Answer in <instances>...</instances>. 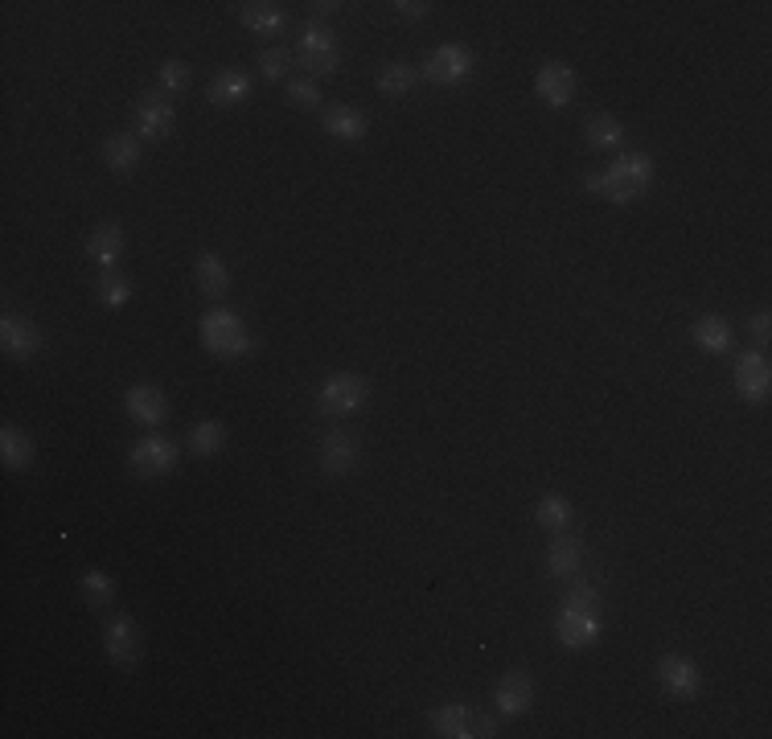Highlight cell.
Listing matches in <instances>:
<instances>
[{
	"mask_svg": "<svg viewBox=\"0 0 772 739\" xmlns=\"http://www.w3.org/2000/svg\"><path fill=\"white\" fill-rule=\"evenodd\" d=\"M292 66H296V54L288 46H267V50H259V74H263L267 83H279Z\"/></svg>",
	"mask_w": 772,
	"mask_h": 739,
	"instance_id": "cell-34",
	"label": "cell"
},
{
	"mask_svg": "<svg viewBox=\"0 0 772 739\" xmlns=\"http://www.w3.org/2000/svg\"><path fill=\"white\" fill-rule=\"evenodd\" d=\"M288 103L292 108H304V111H313V108H321V83H313V78H288Z\"/></svg>",
	"mask_w": 772,
	"mask_h": 739,
	"instance_id": "cell-35",
	"label": "cell"
},
{
	"mask_svg": "<svg viewBox=\"0 0 772 739\" xmlns=\"http://www.w3.org/2000/svg\"><path fill=\"white\" fill-rule=\"evenodd\" d=\"M177 128V108L169 103L165 95H140L132 108V131L140 140H169Z\"/></svg>",
	"mask_w": 772,
	"mask_h": 739,
	"instance_id": "cell-8",
	"label": "cell"
},
{
	"mask_svg": "<svg viewBox=\"0 0 772 739\" xmlns=\"http://www.w3.org/2000/svg\"><path fill=\"white\" fill-rule=\"evenodd\" d=\"M370 399V383L362 374H333L316 387V411L325 419H346V415H358Z\"/></svg>",
	"mask_w": 772,
	"mask_h": 739,
	"instance_id": "cell-4",
	"label": "cell"
},
{
	"mask_svg": "<svg viewBox=\"0 0 772 739\" xmlns=\"http://www.w3.org/2000/svg\"><path fill=\"white\" fill-rule=\"evenodd\" d=\"M239 21L256 37H284L288 34V9L276 4V0H251V4H239Z\"/></svg>",
	"mask_w": 772,
	"mask_h": 739,
	"instance_id": "cell-19",
	"label": "cell"
},
{
	"mask_svg": "<svg viewBox=\"0 0 772 739\" xmlns=\"http://www.w3.org/2000/svg\"><path fill=\"white\" fill-rule=\"evenodd\" d=\"M563 609H596L600 612V591L588 579H571V588L563 591Z\"/></svg>",
	"mask_w": 772,
	"mask_h": 739,
	"instance_id": "cell-36",
	"label": "cell"
},
{
	"mask_svg": "<svg viewBox=\"0 0 772 739\" xmlns=\"http://www.w3.org/2000/svg\"><path fill=\"white\" fill-rule=\"evenodd\" d=\"M103 649H108L115 669H136V662H140V628H136V621H132L128 612L111 616L108 632H103Z\"/></svg>",
	"mask_w": 772,
	"mask_h": 739,
	"instance_id": "cell-13",
	"label": "cell"
},
{
	"mask_svg": "<svg viewBox=\"0 0 772 739\" xmlns=\"http://www.w3.org/2000/svg\"><path fill=\"white\" fill-rule=\"evenodd\" d=\"M78 588H83V600H87L91 609H108L111 600H115V579H111L108 572H95V567L83 575Z\"/></svg>",
	"mask_w": 772,
	"mask_h": 739,
	"instance_id": "cell-33",
	"label": "cell"
},
{
	"mask_svg": "<svg viewBox=\"0 0 772 739\" xmlns=\"http://www.w3.org/2000/svg\"><path fill=\"white\" fill-rule=\"evenodd\" d=\"M690 341L699 346L702 353H727L736 346V333H732V321L719 313H702L695 325H690Z\"/></svg>",
	"mask_w": 772,
	"mask_h": 739,
	"instance_id": "cell-22",
	"label": "cell"
},
{
	"mask_svg": "<svg viewBox=\"0 0 772 739\" xmlns=\"http://www.w3.org/2000/svg\"><path fill=\"white\" fill-rule=\"evenodd\" d=\"M251 87H256V83H251V74L242 71V66H226V71L214 74L206 99H210L214 108H239V103H247Z\"/></svg>",
	"mask_w": 772,
	"mask_h": 739,
	"instance_id": "cell-21",
	"label": "cell"
},
{
	"mask_svg": "<svg viewBox=\"0 0 772 739\" xmlns=\"http://www.w3.org/2000/svg\"><path fill=\"white\" fill-rule=\"evenodd\" d=\"M575 71H571L568 62H543L538 74H534V95L547 103V108H568L571 99H575Z\"/></svg>",
	"mask_w": 772,
	"mask_h": 739,
	"instance_id": "cell-14",
	"label": "cell"
},
{
	"mask_svg": "<svg viewBox=\"0 0 772 739\" xmlns=\"http://www.w3.org/2000/svg\"><path fill=\"white\" fill-rule=\"evenodd\" d=\"M538 526L543 530H551V535H559V530H571V522H575V510H571V501L563 498V493H543L538 498Z\"/></svg>",
	"mask_w": 772,
	"mask_h": 739,
	"instance_id": "cell-30",
	"label": "cell"
},
{
	"mask_svg": "<svg viewBox=\"0 0 772 739\" xmlns=\"http://www.w3.org/2000/svg\"><path fill=\"white\" fill-rule=\"evenodd\" d=\"M177 461H182V448L169 440V436H140L128 452V468L145 480L169 477L177 468Z\"/></svg>",
	"mask_w": 772,
	"mask_h": 739,
	"instance_id": "cell-7",
	"label": "cell"
},
{
	"mask_svg": "<svg viewBox=\"0 0 772 739\" xmlns=\"http://www.w3.org/2000/svg\"><path fill=\"white\" fill-rule=\"evenodd\" d=\"M473 66H477L473 50L460 46V41H448V46H436L432 54L423 58L420 78H427L432 87H460V83L473 78Z\"/></svg>",
	"mask_w": 772,
	"mask_h": 739,
	"instance_id": "cell-6",
	"label": "cell"
},
{
	"mask_svg": "<svg viewBox=\"0 0 772 739\" xmlns=\"http://www.w3.org/2000/svg\"><path fill=\"white\" fill-rule=\"evenodd\" d=\"M124 251H128V235H124L120 222H99L91 235H87V259H91L99 272H115Z\"/></svg>",
	"mask_w": 772,
	"mask_h": 739,
	"instance_id": "cell-15",
	"label": "cell"
},
{
	"mask_svg": "<svg viewBox=\"0 0 772 739\" xmlns=\"http://www.w3.org/2000/svg\"><path fill=\"white\" fill-rule=\"evenodd\" d=\"M194 276H198V288H202L206 300H226V292H231V272H226L222 255L202 251L198 263H194Z\"/></svg>",
	"mask_w": 772,
	"mask_h": 739,
	"instance_id": "cell-25",
	"label": "cell"
},
{
	"mask_svg": "<svg viewBox=\"0 0 772 739\" xmlns=\"http://www.w3.org/2000/svg\"><path fill=\"white\" fill-rule=\"evenodd\" d=\"M198 329H202V346L214 353V358H222V362H239L247 353H256V333L247 329V321H242L239 313H231V309H222V304L206 309Z\"/></svg>",
	"mask_w": 772,
	"mask_h": 739,
	"instance_id": "cell-2",
	"label": "cell"
},
{
	"mask_svg": "<svg viewBox=\"0 0 772 739\" xmlns=\"http://www.w3.org/2000/svg\"><path fill=\"white\" fill-rule=\"evenodd\" d=\"M296 66L309 74H333L337 66H341V41H337V34H333L329 25H321V21H313V25H304L300 29V41H296Z\"/></svg>",
	"mask_w": 772,
	"mask_h": 739,
	"instance_id": "cell-5",
	"label": "cell"
},
{
	"mask_svg": "<svg viewBox=\"0 0 772 739\" xmlns=\"http://www.w3.org/2000/svg\"><path fill=\"white\" fill-rule=\"evenodd\" d=\"M124 411H128L132 424L140 427H161L169 415L165 390L152 387V383H136V387L124 390Z\"/></svg>",
	"mask_w": 772,
	"mask_h": 739,
	"instance_id": "cell-16",
	"label": "cell"
},
{
	"mask_svg": "<svg viewBox=\"0 0 772 739\" xmlns=\"http://www.w3.org/2000/svg\"><path fill=\"white\" fill-rule=\"evenodd\" d=\"M189 452L194 456H219L222 448H226V424L222 419H202V424H194L189 427Z\"/></svg>",
	"mask_w": 772,
	"mask_h": 739,
	"instance_id": "cell-29",
	"label": "cell"
},
{
	"mask_svg": "<svg viewBox=\"0 0 772 739\" xmlns=\"http://www.w3.org/2000/svg\"><path fill=\"white\" fill-rule=\"evenodd\" d=\"M0 461H4V468H13V473H25L34 464V440L17 424L0 427Z\"/></svg>",
	"mask_w": 772,
	"mask_h": 739,
	"instance_id": "cell-26",
	"label": "cell"
},
{
	"mask_svg": "<svg viewBox=\"0 0 772 739\" xmlns=\"http://www.w3.org/2000/svg\"><path fill=\"white\" fill-rule=\"evenodd\" d=\"M547 567H551V575L571 579V575L584 567V542L575 535H568V530H559L551 538V547H547Z\"/></svg>",
	"mask_w": 772,
	"mask_h": 739,
	"instance_id": "cell-24",
	"label": "cell"
},
{
	"mask_svg": "<svg viewBox=\"0 0 772 739\" xmlns=\"http://www.w3.org/2000/svg\"><path fill=\"white\" fill-rule=\"evenodd\" d=\"M95 296H99V304L103 309H124L132 300V279L120 276V272H99V279H95Z\"/></svg>",
	"mask_w": 772,
	"mask_h": 739,
	"instance_id": "cell-31",
	"label": "cell"
},
{
	"mask_svg": "<svg viewBox=\"0 0 772 739\" xmlns=\"http://www.w3.org/2000/svg\"><path fill=\"white\" fill-rule=\"evenodd\" d=\"M584 140H588L592 148H600V152H621V145H625V124L617 120V115H592L588 124H584Z\"/></svg>",
	"mask_w": 772,
	"mask_h": 739,
	"instance_id": "cell-27",
	"label": "cell"
},
{
	"mask_svg": "<svg viewBox=\"0 0 772 739\" xmlns=\"http://www.w3.org/2000/svg\"><path fill=\"white\" fill-rule=\"evenodd\" d=\"M494 706L497 715H506V719H518V715H526L534 706V678L526 669H510L494 690Z\"/></svg>",
	"mask_w": 772,
	"mask_h": 739,
	"instance_id": "cell-18",
	"label": "cell"
},
{
	"mask_svg": "<svg viewBox=\"0 0 772 739\" xmlns=\"http://www.w3.org/2000/svg\"><path fill=\"white\" fill-rule=\"evenodd\" d=\"M752 325V337L760 341V346H769V333H772V316H769V309H760V313L748 321Z\"/></svg>",
	"mask_w": 772,
	"mask_h": 739,
	"instance_id": "cell-38",
	"label": "cell"
},
{
	"mask_svg": "<svg viewBox=\"0 0 772 739\" xmlns=\"http://www.w3.org/2000/svg\"><path fill=\"white\" fill-rule=\"evenodd\" d=\"M189 83H194V66H189L185 58H165V62L157 66V87L165 95L189 91Z\"/></svg>",
	"mask_w": 772,
	"mask_h": 739,
	"instance_id": "cell-32",
	"label": "cell"
},
{
	"mask_svg": "<svg viewBox=\"0 0 772 739\" xmlns=\"http://www.w3.org/2000/svg\"><path fill=\"white\" fill-rule=\"evenodd\" d=\"M0 350H4V358H13V362H29L41 350V329H37L34 321H25V316L4 313V321H0Z\"/></svg>",
	"mask_w": 772,
	"mask_h": 739,
	"instance_id": "cell-17",
	"label": "cell"
},
{
	"mask_svg": "<svg viewBox=\"0 0 772 739\" xmlns=\"http://www.w3.org/2000/svg\"><path fill=\"white\" fill-rule=\"evenodd\" d=\"M658 682H662V690L670 699L686 702L702 690V674L686 653H665L662 662H658Z\"/></svg>",
	"mask_w": 772,
	"mask_h": 739,
	"instance_id": "cell-11",
	"label": "cell"
},
{
	"mask_svg": "<svg viewBox=\"0 0 772 739\" xmlns=\"http://www.w3.org/2000/svg\"><path fill=\"white\" fill-rule=\"evenodd\" d=\"M103 165L115 177H128L132 168L140 165V136L136 131H111L108 140H103Z\"/></svg>",
	"mask_w": 772,
	"mask_h": 739,
	"instance_id": "cell-23",
	"label": "cell"
},
{
	"mask_svg": "<svg viewBox=\"0 0 772 739\" xmlns=\"http://www.w3.org/2000/svg\"><path fill=\"white\" fill-rule=\"evenodd\" d=\"M415 83H420V66H411V62H386L383 71H378V91L390 95V99L411 95Z\"/></svg>",
	"mask_w": 772,
	"mask_h": 739,
	"instance_id": "cell-28",
	"label": "cell"
},
{
	"mask_svg": "<svg viewBox=\"0 0 772 739\" xmlns=\"http://www.w3.org/2000/svg\"><path fill=\"white\" fill-rule=\"evenodd\" d=\"M555 637L563 649H588L600 641V612L596 609H563L555 612Z\"/></svg>",
	"mask_w": 772,
	"mask_h": 739,
	"instance_id": "cell-10",
	"label": "cell"
},
{
	"mask_svg": "<svg viewBox=\"0 0 772 739\" xmlns=\"http://www.w3.org/2000/svg\"><path fill=\"white\" fill-rule=\"evenodd\" d=\"M337 9H341V4H337V0H325V4H313V13H316V17H333V13H337Z\"/></svg>",
	"mask_w": 772,
	"mask_h": 739,
	"instance_id": "cell-39",
	"label": "cell"
},
{
	"mask_svg": "<svg viewBox=\"0 0 772 739\" xmlns=\"http://www.w3.org/2000/svg\"><path fill=\"white\" fill-rule=\"evenodd\" d=\"M316 461H321V468H325L329 477H346V473H353L358 461H362L358 436L341 431V427L325 431V436H321V448H316Z\"/></svg>",
	"mask_w": 772,
	"mask_h": 739,
	"instance_id": "cell-12",
	"label": "cell"
},
{
	"mask_svg": "<svg viewBox=\"0 0 772 739\" xmlns=\"http://www.w3.org/2000/svg\"><path fill=\"white\" fill-rule=\"evenodd\" d=\"M321 128L329 131L333 140H346V145H358V140H366V115L350 103H329V108L321 111Z\"/></svg>",
	"mask_w": 772,
	"mask_h": 739,
	"instance_id": "cell-20",
	"label": "cell"
},
{
	"mask_svg": "<svg viewBox=\"0 0 772 739\" xmlns=\"http://www.w3.org/2000/svg\"><path fill=\"white\" fill-rule=\"evenodd\" d=\"M736 394L744 403H769L772 394V366L764 350H744L736 358Z\"/></svg>",
	"mask_w": 772,
	"mask_h": 739,
	"instance_id": "cell-9",
	"label": "cell"
},
{
	"mask_svg": "<svg viewBox=\"0 0 772 739\" xmlns=\"http://www.w3.org/2000/svg\"><path fill=\"white\" fill-rule=\"evenodd\" d=\"M390 9H395V13H399L403 21H423V17H427V9H432V4H423V0H395Z\"/></svg>",
	"mask_w": 772,
	"mask_h": 739,
	"instance_id": "cell-37",
	"label": "cell"
},
{
	"mask_svg": "<svg viewBox=\"0 0 772 739\" xmlns=\"http://www.w3.org/2000/svg\"><path fill=\"white\" fill-rule=\"evenodd\" d=\"M649 185H653V156L649 152H617V161L608 168L584 173V189L612 205L637 202L649 193Z\"/></svg>",
	"mask_w": 772,
	"mask_h": 739,
	"instance_id": "cell-1",
	"label": "cell"
},
{
	"mask_svg": "<svg viewBox=\"0 0 772 739\" xmlns=\"http://www.w3.org/2000/svg\"><path fill=\"white\" fill-rule=\"evenodd\" d=\"M432 736L440 739H494L497 723L494 715H485L477 706H464V702H448V706H436L432 715Z\"/></svg>",
	"mask_w": 772,
	"mask_h": 739,
	"instance_id": "cell-3",
	"label": "cell"
}]
</instances>
